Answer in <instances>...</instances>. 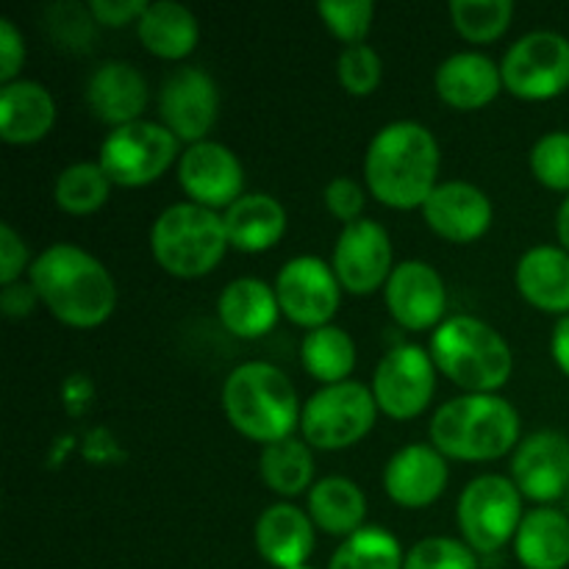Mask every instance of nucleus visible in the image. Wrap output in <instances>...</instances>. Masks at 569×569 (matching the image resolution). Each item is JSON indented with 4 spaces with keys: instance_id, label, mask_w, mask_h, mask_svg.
I'll return each mask as SVG.
<instances>
[{
    "instance_id": "nucleus-43",
    "label": "nucleus",
    "mask_w": 569,
    "mask_h": 569,
    "mask_svg": "<svg viewBox=\"0 0 569 569\" xmlns=\"http://www.w3.org/2000/svg\"><path fill=\"white\" fill-rule=\"evenodd\" d=\"M144 9H148L144 0H89L94 22L109 28H126L131 22H139Z\"/></svg>"
},
{
    "instance_id": "nucleus-27",
    "label": "nucleus",
    "mask_w": 569,
    "mask_h": 569,
    "mask_svg": "<svg viewBox=\"0 0 569 569\" xmlns=\"http://www.w3.org/2000/svg\"><path fill=\"white\" fill-rule=\"evenodd\" d=\"M139 42L144 50L167 61L187 59L200 42V22L187 6L172 0H156L148 3L144 14L137 22Z\"/></svg>"
},
{
    "instance_id": "nucleus-18",
    "label": "nucleus",
    "mask_w": 569,
    "mask_h": 569,
    "mask_svg": "<svg viewBox=\"0 0 569 569\" xmlns=\"http://www.w3.org/2000/svg\"><path fill=\"white\" fill-rule=\"evenodd\" d=\"M428 228L456 244H470L492 228V200L481 187L467 181H442L422 206Z\"/></svg>"
},
{
    "instance_id": "nucleus-9",
    "label": "nucleus",
    "mask_w": 569,
    "mask_h": 569,
    "mask_svg": "<svg viewBox=\"0 0 569 569\" xmlns=\"http://www.w3.org/2000/svg\"><path fill=\"white\" fill-rule=\"evenodd\" d=\"M178 159V139L161 122L137 120L111 128L100 144V167L117 187H148L159 181Z\"/></svg>"
},
{
    "instance_id": "nucleus-37",
    "label": "nucleus",
    "mask_w": 569,
    "mask_h": 569,
    "mask_svg": "<svg viewBox=\"0 0 569 569\" xmlns=\"http://www.w3.org/2000/svg\"><path fill=\"white\" fill-rule=\"evenodd\" d=\"M44 28L53 37V42L64 50H87L94 39V17L89 6L78 3H56L44 11Z\"/></svg>"
},
{
    "instance_id": "nucleus-31",
    "label": "nucleus",
    "mask_w": 569,
    "mask_h": 569,
    "mask_svg": "<svg viewBox=\"0 0 569 569\" xmlns=\"http://www.w3.org/2000/svg\"><path fill=\"white\" fill-rule=\"evenodd\" d=\"M261 481L281 498L306 492L315 481V456L306 439L287 437L281 442L264 445L259 459Z\"/></svg>"
},
{
    "instance_id": "nucleus-12",
    "label": "nucleus",
    "mask_w": 569,
    "mask_h": 569,
    "mask_svg": "<svg viewBox=\"0 0 569 569\" xmlns=\"http://www.w3.org/2000/svg\"><path fill=\"white\" fill-rule=\"evenodd\" d=\"M276 295L281 315H287L295 326L315 331V328L331 326L339 300H342V283L333 267L322 259L298 256L278 272Z\"/></svg>"
},
{
    "instance_id": "nucleus-14",
    "label": "nucleus",
    "mask_w": 569,
    "mask_h": 569,
    "mask_svg": "<svg viewBox=\"0 0 569 569\" xmlns=\"http://www.w3.org/2000/svg\"><path fill=\"white\" fill-rule=\"evenodd\" d=\"M331 267L345 292L350 295H372L378 287H387L395 270L392 239L387 228L367 217L345 226L333 244Z\"/></svg>"
},
{
    "instance_id": "nucleus-7",
    "label": "nucleus",
    "mask_w": 569,
    "mask_h": 569,
    "mask_svg": "<svg viewBox=\"0 0 569 569\" xmlns=\"http://www.w3.org/2000/svg\"><path fill=\"white\" fill-rule=\"evenodd\" d=\"M376 417L372 389L359 381H345L311 395L300 415V431L317 450H348L372 431Z\"/></svg>"
},
{
    "instance_id": "nucleus-26",
    "label": "nucleus",
    "mask_w": 569,
    "mask_h": 569,
    "mask_svg": "<svg viewBox=\"0 0 569 569\" xmlns=\"http://www.w3.org/2000/svg\"><path fill=\"white\" fill-rule=\"evenodd\" d=\"M222 328L239 339H259L272 331L281 315L276 289L259 278H237L222 289L217 300Z\"/></svg>"
},
{
    "instance_id": "nucleus-21",
    "label": "nucleus",
    "mask_w": 569,
    "mask_h": 569,
    "mask_svg": "<svg viewBox=\"0 0 569 569\" xmlns=\"http://www.w3.org/2000/svg\"><path fill=\"white\" fill-rule=\"evenodd\" d=\"M315 522L309 511L292 503H276L256 522V550L276 569H300L315 550Z\"/></svg>"
},
{
    "instance_id": "nucleus-41",
    "label": "nucleus",
    "mask_w": 569,
    "mask_h": 569,
    "mask_svg": "<svg viewBox=\"0 0 569 569\" xmlns=\"http://www.w3.org/2000/svg\"><path fill=\"white\" fill-rule=\"evenodd\" d=\"M26 270H31L26 242H22V237L9 226V222H3V226H0V283H3V287L17 283Z\"/></svg>"
},
{
    "instance_id": "nucleus-30",
    "label": "nucleus",
    "mask_w": 569,
    "mask_h": 569,
    "mask_svg": "<svg viewBox=\"0 0 569 569\" xmlns=\"http://www.w3.org/2000/svg\"><path fill=\"white\" fill-rule=\"evenodd\" d=\"M300 361L303 370L326 387L345 383L356 370V342L339 326L315 328L300 342Z\"/></svg>"
},
{
    "instance_id": "nucleus-1",
    "label": "nucleus",
    "mask_w": 569,
    "mask_h": 569,
    "mask_svg": "<svg viewBox=\"0 0 569 569\" xmlns=\"http://www.w3.org/2000/svg\"><path fill=\"white\" fill-rule=\"evenodd\" d=\"M28 281L50 315L70 328H98L114 315V278L78 244H50L31 261Z\"/></svg>"
},
{
    "instance_id": "nucleus-34",
    "label": "nucleus",
    "mask_w": 569,
    "mask_h": 569,
    "mask_svg": "<svg viewBox=\"0 0 569 569\" xmlns=\"http://www.w3.org/2000/svg\"><path fill=\"white\" fill-rule=\"evenodd\" d=\"M453 26L467 42L487 44L503 37L515 20L511 0H456L450 3Z\"/></svg>"
},
{
    "instance_id": "nucleus-33",
    "label": "nucleus",
    "mask_w": 569,
    "mask_h": 569,
    "mask_svg": "<svg viewBox=\"0 0 569 569\" xmlns=\"http://www.w3.org/2000/svg\"><path fill=\"white\" fill-rule=\"evenodd\" d=\"M406 553L387 528L367 526L345 539L328 569H403Z\"/></svg>"
},
{
    "instance_id": "nucleus-4",
    "label": "nucleus",
    "mask_w": 569,
    "mask_h": 569,
    "mask_svg": "<svg viewBox=\"0 0 569 569\" xmlns=\"http://www.w3.org/2000/svg\"><path fill=\"white\" fill-rule=\"evenodd\" d=\"M431 445L456 461H495L520 445V415L500 395H461L431 420Z\"/></svg>"
},
{
    "instance_id": "nucleus-32",
    "label": "nucleus",
    "mask_w": 569,
    "mask_h": 569,
    "mask_svg": "<svg viewBox=\"0 0 569 569\" xmlns=\"http://www.w3.org/2000/svg\"><path fill=\"white\" fill-rule=\"evenodd\" d=\"M111 192V178L100 161H78L59 172L53 187V200L64 214L87 217L103 209Z\"/></svg>"
},
{
    "instance_id": "nucleus-24",
    "label": "nucleus",
    "mask_w": 569,
    "mask_h": 569,
    "mask_svg": "<svg viewBox=\"0 0 569 569\" xmlns=\"http://www.w3.org/2000/svg\"><path fill=\"white\" fill-rule=\"evenodd\" d=\"M517 289L522 298L548 315H569V253L553 244H539L522 253L517 264Z\"/></svg>"
},
{
    "instance_id": "nucleus-25",
    "label": "nucleus",
    "mask_w": 569,
    "mask_h": 569,
    "mask_svg": "<svg viewBox=\"0 0 569 569\" xmlns=\"http://www.w3.org/2000/svg\"><path fill=\"white\" fill-rule=\"evenodd\" d=\"M228 244L239 253H264L276 248L287 233V209L272 194H242L222 214Z\"/></svg>"
},
{
    "instance_id": "nucleus-23",
    "label": "nucleus",
    "mask_w": 569,
    "mask_h": 569,
    "mask_svg": "<svg viewBox=\"0 0 569 569\" xmlns=\"http://www.w3.org/2000/svg\"><path fill=\"white\" fill-rule=\"evenodd\" d=\"M56 122V100L42 83L17 81L0 89V137L9 144H33L50 133Z\"/></svg>"
},
{
    "instance_id": "nucleus-5",
    "label": "nucleus",
    "mask_w": 569,
    "mask_h": 569,
    "mask_svg": "<svg viewBox=\"0 0 569 569\" xmlns=\"http://www.w3.org/2000/svg\"><path fill=\"white\" fill-rule=\"evenodd\" d=\"M431 359L467 395H495L515 370L509 342L489 322L470 315L448 317L433 331Z\"/></svg>"
},
{
    "instance_id": "nucleus-28",
    "label": "nucleus",
    "mask_w": 569,
    "mask_h": 569,
    "mask_svg": "<svg viewBox=\"0 0 569 569\" xmlns=\"http://www.w3.org/2000/svg\"><path fill=\"white\" fill-rule=\"evenodd\" d=\"M517 559L526 569H565L569 565V520L542 506L522 517L515 537Z\"/></svg>"
},
{
    "instance_id": "nucleus-6",
    "label": "nucleus",
    "mask_w": 569,
    "mask_h": 569,
    "mask_svg": "<svg viewBox=\"0 0 569 569\" xmlns=\"http://www.w3.org/2000/svg\"><path fill=\"white\" fill-rule=\"evenodd\" d=\"M228 244L226 222L198 203H176L156 217L150 250L156 264L176 278H203L222 261Z\"/></svg>"
},
{
    "instance_id": "nucleus-19",
    "label": "nucleus",
    "mask_w": 569,
    "mask_h": 569,
    "mask_svg": "<svg viewBox=\"0 0 569 569\" xmlns=\"http://www.w3.org/2000/svg\"><path fill=\"white\" fill-rule=\"evenodd\" d=\"M448 487V461L433 445H409L389 459L383 489L403 509H426L437 503Z\"/></svg>"
},
{
    "instance_id": "nucleus-13",
    "label": "nucleus",
    "mask_w": 569,
    "mask_h": 569,
    "mask_svg": "<svg viewBox=\"0 0 569 569\" xmlns=\"http://www.w3.org/2000/svg\"><path fill=\"white\" fill-rule=\"evenodd\" d=\"M159 111L161 126L170 128L178 142H206L220 114L217 81L200 67H181L161 83Z\"/></svg>"
},
{
    "instance_id": "nucleus-38",
    "label": "nucleus",
    "mask_w": 569,
    "mask_h": 569,
    "mask_svg": "<svg viewBox=\"0 0 569 569\" xmlns=\"http://www.w3.org/2000/svg\"><path fill=\"white\" fill-rule=\"evenodd\" d=\"M403 569H478L476 550L450 537H428L406 553Z\"/></svg>"
},
{
    "instance_id": "nucleus-47",
    "label": "nucleus",
    "mask_w": 569,
    "mask_h": 569,
    "mask_svg": "<svg viewBox=\"0 0 569 569\" xmlns=\"http://www.w3.org/2000/svg\"><path fill=\"white\" fill-rule=\"evenodd\" d=\"M567 506H569V487H567Z\"/></svg>"
},
{
    "instance_id": "nucleus-42",
    "label": "nucleus",
    "mask_w": 569,
    "mask_h": 569,
    "mask_svg": "<svg viewBox=\"0 0 569 569\" xmlns=\"http://www.w3.org/2000/svg\"><path fill=\"white\" fill-rule=\"evenodd\" d=\"M26 61V39L17 31L14 22L9 17L0 20V81L11 83L17 81Z\"/></svg>"
},
{
    "instance_id": "nucleus-46",
    "label": "nucleus",
    "mask_w": 569,
    "mask_h": 569,
    "mask_svg": "<svg viewBox=\"0 0 569 569\" xmlns=\"http://www.w3.org/2000/svg\"><path fill=\"white\" fill-rule=\"evenodd\" d=\"M556 233H559L561 248L569 253V194L565 198V203L559 206V214H556Z\"/></svg>"
},
{
    "instance_id": "nucleus-36",
    "label": "nucleus",
    "mask_w": 569,
    "mask_h": 569,
    "mask_svg": "<svg viewBox=\"0 0 569 569\" xmlns=\"http://www.w3.org/2000/svg\"><path fill=\"white\" fill-rule=\"evenodd\" d=\"M531 172L542 187L569 192V131H550L531 148Z\"/></svg>"
},
{
    "instance_id": "nucleus-8",
    "label": "nucleus",
    "mask_w": 569,
    "mask_h": 569,
    "mask_svg": "<svg viewBox=\"0 0 569 569\" xmlns=\"http://www.w3.org/2000/svg\"><path fill=\"white\" fill-rule=\"evenodd\" d=\"M459 531L476 553H498L517 537L522 522V495L506 476H481L461 492Z\"/></svg>"
},
{
    "instance_id": "nucleus-2",
    "label": "nucleus",
    "mask_w": 569,
    "mask_h": 569,
    "mask_svg": "<svg viewBox=\"0 0 569 569\" xmlns=\"http://www.w3.org/2000/svg\"><path fill=\"white\" fill-rule=\"evenodd\" d=\"M439 142L426 126L411 120L389 122L367 148V187L389 209H422L439 187Z\"/></svg>"
},
{
    "instance_id": "nucleus-20",
    "label": "nucleus",
    "mask_w": 569,
    "mask_h": 569,
    "mask_svg": "<svg viewBox=\"0 0 569 569\" xmlns=\"http://www.w3.org/2000/svg\"><path fill=\"white\" fill-rule=\"evenodd\" d=\"M148 100V81L128 61H106L87 81L89 109L100 122L111 128H122L142 120Z\"/></svg>"
},
{
    "instance_id": "nucleus-10",
    "label": "nucleus",
    "mask_w": 569,
    "mask_h": 569,
    "mask_svg": "<svg viewBox=\"0 0 569 569\" xmlns=\"http://www.w3.org/2000/svg\"><path fill=\"white\" fill-rule=\"evenodd\" d=\"M503 87L522 100H550L569 89V39L556 31H531L503 56Z\"/></svg>"
},
{
    "instance_id": "nucleus-35",
    "label": "nucleus",
    "mask_w": 569,
    "mask_h": 569,
    "mask_svg": "<svg viewBox=\"0 0 569 569\" xmlns=\"http://www.w3.org/2000/svg\"><path fill=\"white\" fill-rule=\"evenodd\" d=\"M322 22L337 39H342L345 48L350 44H365L367 33L372 28L376 6L370 0H326L317 6Z\"/></svg>"
},
{
    "instance_id": "nucleus-39",
    "label": "nucleus",
    "mask_w": 569,
    "mask_h": 569,
    "mask_svg": "<svg viewBox=\"0 0 569 569\" xmlns=\"http://www.w3.org/2000/svg\"><path fill=\"white\" fill-rule=\"evenodd\" d=\"M337 72L342 87L348 89L356 98H365L378 89L383 78V61L378 56V50H372L370 44H350L339 53Z\"/></svg>"
},
{
    "instance_id": "nucleus-48",
    "label": "nucleus",
    "mask_w": 569,
    "mask_h": 569,
    "mask_svg": "<svg viewBox=\"0 0 569 569\" xmlns=\"http://www.w3.org/2000/svg\"><path fill=\"white\" fill-rule=\"evenodd\" d=\"M300 569H309V567H300Z\"/></svg>"
},
{
    "instance_id": "nucleus-40",
    "label": "nucleus",
    "mask_w": 569,
    "mask_h": 569,
    "mask_svg": "<svg viewBox=\"0 0 569 569\" xmlns=\"http://www.w3.org/2000/svg\"><path fill=\"white\" fill-rule=\"evenodd\" d=\"M326 209L331 211L337 220H342L345 226L361 220V211H365V189L353 181V178L342 176L333 178L326 187Z\"/></svg>"
},
{
    "instance_id": "nucleus-22",
    "label": "nucleus",
    "mask_w": 569,
    "mask_h": 569,
    "mask_svg": "<svg viewBox=\"0 0 569 569\" xmlns=\"http://www.w3.org/2000/svg\"><path fill=\"white\" fill-rule=\"evenodd\" d=\"M437 94L459 111H478L492 103L503 89V72L483 53H453L433 76Z\"/></svg>"
},
{
    "instance_id": "nucleus-3",
    "label": "nucleus",
    "mask_w": 569,
    "mask_h": 569,
    "mask_svg": "<svg viewBox=\"0 0 569 569\" xmlns=\"http://www.w3.org/2000/svg\"><path fill=\"white\" fill-rule=\"evenodd\" d=\"M222 411L242 437L272 445L300 426V403L287 372L267 361H244L222 383Z\"/></svg>"
},
{
    "instance_id": "nucleus-17",
    "label": "nucleus",
    "mask_w": 569,
    "mask_h": 569,
    "mask_svg": "<svg viewBox=\"0 0 569 569\" xmlns=\"http://www.w3.org/2000/svg\"><path fill=\"white\" fill-rule=\"evenodd\" d=\"M511 481L522 498L553 503L569 487V439L559 431H537L511 456Z\"/></svg>"
},
{
    "instance_id": "nucleus-15",
    "label": "nucleus",
    "mask_w": 569,
    "mask_h": 569,
    "mask_svg": "<svg viewBox=\"0 0 569 569\" xmlns=\"http://www.w3.org/2000/svg\"><path fill=\"white\" fill-rule=\"evenodd\" d=\"M178 181L192 203L211 211L231 209L244 194V167L231 148L206 139L181 153Z\"/></svg>"
},
{
    "instance_id": "nucleus-44",
    "label": "nucleus",
    "mask_w": 569,
    "mask_h": 569,
    "mask_svg": "<svg viewBox=\"0 0 569 569\" xmlns=\"http://www.w3.org/2000/svg\"><path fill=\"white\" fill-rule=\"evenodd\" d=\"M37 303H42V300H39L31 281L9 283V287H3V292H0V309H3V315L9 317V320H22V317H28L37 309Z\"/></svg>"
},
{
    "instance_id": "nucleus-16",
    "label": "nucleus",
    "mask_w": 569,
    "mask_h": 569,
    "mask_svg": "<svg viewBox=\"0 0 569 569\" xmlns=\"http://www.w3.org/2000/svg\"><path fill=\"white\" fill-rule=\"evenodd\" d=\"M383 295L392 320L409 331H428L445 322L448 289L442 276L426 261H400L389 276Z\"/></svg>"
},
{
    "instance_id": "nucleus-29",
    "label": "nucleus",
    "mask_w": 569,
    "mask_h": 569,
    "mask_svg": "<svg viewBox=\"0 0 569 569\" xmlns=\"http://www.w3.org/2000/svg\"><path fill=\"white\" fill-rule=\"evenodd\" d=\"M309 517L320 531L348 539L365 528L367 498L350 478H322L309 492Z\"/></svg>"
},
{
    "instance_id": "nucleus-45",
    "label": "nucleus",
    "mask_w": 569,
    "mask_h": 569,
    "mask_svg": "<svg viewBox=\"0 0 569 569\" xmlns=\"http://www.w3.org/2000/svg\"><path fill=\"white\" fill-rule=\"evenodd\" d=\"M550 353L559 370L569 378V315L561 317L553 328V339H550Z\"/></svg>"
},
{
    "instance_id": "nucleus-11",
    "label": "nucleus",
    "mask_w": 569,
    "mask_h": 569,
    "mask_svg": "<svg viewBox=\"0 0 569 569\" xmlns=\"http://www.w3.org/2000/svg\"><path fill=\"white\" fill-rule=\"evenodd\" d=\"M370 389L378 411L392 420H415L431 406L437 392V365L428 350L400 345L378 361Z\"/></svg>"
}]
</instances>
